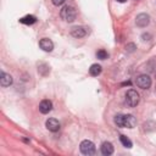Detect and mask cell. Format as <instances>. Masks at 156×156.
<instances>
[{"mask_svg":"<svg viewBox=\"0 0 156 156\" xmlns=\"http://www.w3.org/2000/svg\"><path fill=\"white\" fill-rule=\"evenodd\" d=\"M71 34H72L74 38H83V37L87 35V30H85V28L77 26V27H73V28L71 29Z\"/></svg>","mask_w":156,"mask_h":156,"instance_id":"10","label":"cell"},{"mask_svg":"<svg viewBox=\"0 0 156 156\" xmlns=\"http://www.w3.org/2000/svg\"><path fill=\"white\" fill-rule=\"evenodd\" d=\"M118 2H124V1H127V0H117Z\"/></svg>","mask_w":156,"mask_h":156,"instance_id":"20","label":"cell"},{"mask_svg":"<svg viewBox=\"0 0 156 156\" xmlns=\"http://www.w3.org/2000/svg\"><path fill=\"white\" fill-rule=\"evenodd\" d=\"M115 123L117 124V127H122L123 128V115H116L115 116Z\"/></svg>","mask_w":156,"mask_h":156,"instance_id":"16","label":"cell"},{"mask_svg":"<svg viewBox=\"0 0 156 156\" xmlns=\"http://www.w3.org/2000/svg\"><path fill=\"white\" fill-rule=\"evenodd\" d=\"M134 48H135V46H134V44H129V45H127V46H126V49H127L128 51H133V50H134Z\"/></svg>","mask_w":156,"mask_h":156,"instance_id":"19","label":"cell"},{"mask_svg":"<svg viewBox=\"0 0 156 156\" xmlns=\"http://www.w3.org/2000/svg\"><path fill=\"white\" fill-rule=\"evenodd\" d=\"M119 139H121V143L123 144V146H126V147H128V149H130V147L133 146L132 141H130L126 135H121V136H119Z\"/></svg>","mask_w":156,"mask_h":156,"instance_id":"15","label":"cell"},{"mask_svg":"<svg viewBox=\"0 0 156 156\" xmlns=\"http://www.w3.org/2000/svg\"><path fill=\"white\" fill-rule=\"evenodd\" d=\"M0 84L2 87H9L12 84V77L5 72H1L0 73Z\"/></svg>","mask_w":156,"mask_h":156,"instance_id":"11","label":"cell"},{"mask_svg":"<svg viewBox=\"0 0 156 156\" xmlns=\"http://www.w3.org/2000/svg\"><path fill=\"white\" fill-rule=\"evenodd\" d=\"M52 110V102L50 100H43L40 104H39V111L41 113H49L50 111Z\"/></svg>","mask_w":156,"mask_h":156,"instance_id":"8","label":"cell"},{"mask_svg":"<svg viewBox=\"0 0 156 156\" xmlns=\"http://www.w3.org/2000/svg\"><path fill=\"white\" fill-rule=\"evenodd\" d=\"M45 126H46V128H48L50 132H54V133L60 129V123H58V121L55 119V118H49V119L46 121Z\"/></svg>","mask_w":156,"mask_h":156,"instance_id":"9","label":"cell"},{"mask_svg":"<svg viewBox=\"0 0 156 156\" xmlns=\"http://www.w3.org/2000/svg\"><path fill=\"white\" fill-rule=\"evenodd\" d=\"M155 77H156V72H155Z\"/></svg>","mask_w":156,"mask_h":156,"instance_id":"21","label":"cell"},{"mask_svg":"<svg viewBox=\"0 0 156 156\" xmlns=\"http://www.w3.org/2000/svg\"><path fill=\"white\" fill-rule=\"evenodd\" d=\"M39 46H40V49H43L44 51L50 52V51H52V49H54V43H52L50 39H48V38H43V39L39 41Z\"/></svg>","mask_w":156,"mask_h":156,"instance_id":"7","label":"cell"},{"mask_svg":"<svg viewBox=\"0 0 156 156\" xmlns=\"http://www.w3.org/2000/svg\"><path fill=\"white\" fill-rule=\"evenodd\" d=\"M150 23V16L147 13H140L135 18V24L138 27H146Z\"/></svg>","mask_w":156,"mask_h":156,"instance_id":"5","label":"cell"},{"mask_svg":"<svg viewBox=\"0 0 156 156\" xmlns=\"http://www.w3.org/2000/svg\"><path fill=\"white\" fill-rule=\"evenodd\" d=\"M96 57L100 58V60H106V58L108 57V55H107V52H106L105 50H99V51L96 52Z\"/></svg>","mask_w":156,"mask_h":156,"instance_id":"17","label":"cell"},{"mask_svg":"<svg viewBox=\"0 0 156 156\" xmlns=\"http://www.w3.org/2000/svg\"><path fill=\"white\" fill-rule=\"evenodd\" d=\"M60 16L66 22H73L76 20L77 13H76V10L72 6H63L61 12H60Z\"/></svg>","mask_w":156,"mask_h":156,"instance_id":"1","label":"cell"},{"mask_svg":"<svg viewBox=\"0 0 156 156\" xmlns=\"http://www.w3.org/2000/svg\"><path fill=\"white\" fill-rule=\"evenodd\" d=\"M89 73H90L91 76H99V74L101 73V66L98 65V63L91 65L90 68H89Z\"/></svg>","mask_w":156,"mask_h":156,"instance_id":"14","label":"cell"},{"mask_svg":"<svg viewBox=\"0 0 156 156\" xmlns=\"http://www.w3.org/2000/svg\"><path fill=\"white\" fill-rule=\"evenodd\" d=\"M63 2H65V0H52V4H54V5H56V6L62 5Z\"/></svg>","mask_w":156,"mask_h":156,"instance_id":"18","label":"cell"},{"mask_svg":"<svg viewBox=\"0 0 156 156\" xmlns=\"http://www.w3.org/2000/svg\"><path fill=\"white\" fill-rule=\"evenodd\" d=\"M80 152L83 155H94L95 154V145L90 140H83L80 143Z\"/></svg>","mask_w":156,"mask_h":156,"instance_id":"3","label":"cell"},{"mask_svg":"<svg viewBox=\"0 0 156 156\" xmlns=\"http://www.w3.org/2000/svg\"><path fill=\"white\" fill-rule=\"evenodd\" d=\"M136 119L133 115H123V128H134Z\"/></svg>","mask_w":156,"mask_h":156,"instance_id":"6","label":"cell"},{"mask_svg":"<svg viewBox=\"0 0 156 156\" xmlns=\"http://www.w3.org/2000/svg\"><path fill=\"white\" fill-rule=\"evenodd\" d=\"M135 83L139 88L141 89H147L150 85H151V78L147 76V74H140L139 77H136L135 79Z\"/></svg>","mask_w":156,"mask_h":156,"instance_id":"4","label":"cell"},{"mask_svg":"<svg viewBox=\"0 0 156 156\" xmlns=\"http://www.w3.org/2000/svg\"><path fill=\"white\" fill-rule=\"evenodd\" d=\"M101 152H102V155H105V156L111 155V154L113 152V146H112V144L108 143V141H104V143L101 144Z\"/></svg>","mask_w":156,"mask_h":156,"instance_id":"12","label":"cell"},{"mask_svg":"<svg viewBox=\"0 0 156 156\" xmlns=\"http://www.w3.org/2000/svg\"><path fill=\"white\" fill-rule=\"evenodd\" d=\"M139 100H140V96L139 94L136 93V90L134 89H129L127 93H126V102L129 107H135L138 104H139Z\"/></svg>","mask_w":156,"mask_h":156,"instance_id":"2","label":"cell"},{"mask_svg":"<svg viewBox=\"0 0 156 156\" xmlns=\"http://www.w3.org/2000/svg\"><path fill=\"white\" fill-rule=\"evenodd\" d=\"M20 22L23 23V24H33V23L37 22V18L34 16H32V15H27V16L20 18Z\"/></svg>","mask_w":156,"mask_h":156,"instance_id":"13","label":"cell"}]
</instances>
